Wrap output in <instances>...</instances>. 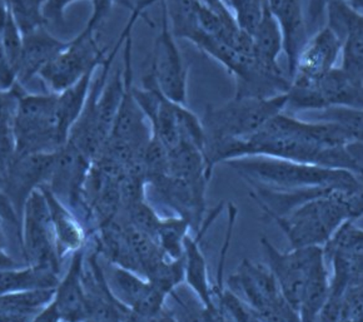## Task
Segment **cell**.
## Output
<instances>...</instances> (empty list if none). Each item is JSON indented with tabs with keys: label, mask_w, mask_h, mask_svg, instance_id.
<instances>
[{
	"label": "cell",
	"mask_w": 363,
	"mask_h": 322,
	"mask_svg": "<svg viewBox=\"0 0 363 322\" xmlns=\"http://www.w3.org/2000/svg\"><path fill=\"white\" fill-rule=\"evenodd\" d=\"M251 187L273 191H299L311 188L363 187L352 173L326 167L279 160L273 157L247 156L225 162Z\"/></svg>",
	"instance_id": "cell-1"
},
{
	"label": "cell",
	"mask_w": 363,
	"mask_h": 322,
	"mask_svg": "<svg viewBox=\"0 0 363 322\" xmlns=\"http://www.w3.org/2000/svg\"><path fill=\"white\" fill-rule=\"evenodd\" d=\"M287 93L271 98L233 97L220 106H208L201 118L204 129L206 162L225 143L256 135L266 124L284 113ZM208 166V165H207Z\"/></svg>",
	"instance_id": "cell-2"
},
{
	"label": "cell",
	"mask_w": 363,
	"mask_h": 322,
	"mask_svg": "<svg viewBox=\"0 0 363 322\" xmlns=\"http://www.w3.org/2000/svg\"><path fill=\"white\" fill-rule=\"evenodd\" d=\"M58 94L30 93L18 82L13 122L16 155L53 153L65 145L59 135Z\"/></svg>",
	"instance_id": "cell-3"
},
{
	"label": "cell",
	"mask_w": 363,
	"mask_h": 322,
	"mask_svg": "<svg viewBox=\"0 0 363 322\" xmlns=\"http://www.w3.org/2000/svg\"><path fill=\"white\" fill-rule=\"evenodd\" d=\"M330 108H363V79L333 68L313 81H291L284 112H322Z\"/></svg>",
	"instance_id": "cell-4"
},
{
	"label": "cell",
	"mask_w": 363,
	"mask_h": 322,
	"mask_svg": "<svg viewBox=\"0 0 363 322\" xmlns=\"http://www.w3.org/2000/svg\"><path fill=\"white\" fill-rule=\"evenodd\" d=\"M266 265L277 279L284 299L298 313L306 286L315 269L326 262L323 248H294L279 251L266 237L261 238Z\"/></svg>",
	"instance_id": "cell-5"
},
{
	"label": "cell",
	"mask_w": 363,
	"mask_h": 322,
	"mask_svg": "<svg viewBox=\"0 0 363 322\" xmlns=\"http://www.w3.org/2000/svg\"><path fill=\"white\" fill-rule=\"evenodd\" d=\"M109 49L101 47L98 32L83 29L77 37L70 39L67 48L47 65L38 78L50 89L59 94L79 81L89 70L102 65Z\"/></svg>",
	"instance_id": "cell-6"
},
{
	"label": "cell",
	"mask_w": 363,
	"mask_h": 322,
	"mask_svg": "<svg viewBox=\"0 0 363 322\" xmlns=\"http://www.w3.org/2000/svg\"><path fill=\"white\" fill-rule=\"evenodd\" d=\"M147 73L152 77L164 97L172 102L187 106L188 67L178 48L177 38L172 33L163 4L160 33L155 39L150 70Z\"/></svg>",
	"instance_id": "cell-7"
},
{
	"label": "cell",
	"mask_w": 363,
	"mask_h": 322,
	"mask_svg": "<svg viewBox=\"0 0 363 322\" xmlns=\"http://www.w3.org/2000/svg\"><path fill=\"white\" fill-rule=\"evenodd\" d=\"M24 248L33 266L59 274V251L48 204L42 189H35L24 206Z\"/></svg>",
	"instance_id": "cell-8"
},
{
	"label": "cell",
	"mask_w": 363,
	"mask_h": 322,
	"mask_svg": "<svg viewBox=\"0 0 363 322\" xmlns=\"http://www.w3.org/2000/svg\"><path fill=\"white\" fill-rule=\"evenodd\" d=\"M55 152L16 155L8 166L1 189L18 213L24 210L30 194L48 184L53 172Z\"/></svg>",
	"instance_id": "cell-9"
},
{
	"label": "cell",
	"mask_w": 363,
	"mask_h": 322,
	"mask_svg": "<svg viewBox=\"0 0 363 322\" xmlns=\"http://www.w3.org/2000/svg\"><path fill=\"white\" fill-rule=\"evenodd\" d=\"M325 26L342 40V70L363 79V13L335 0L327 9Z\"/></svg>",
	"instance_id": "cell-10"
},
{
	"label": "cell",
	"mask_w": 363,
	"mask_h": 322,
	"mask_svg": "<svg viewBox=\"0 0 363 322\" xmlns=\"http://www.w3.org/2000/svg\"><path fill=\"white\" fill-rule=\"evenodd\" d=\"M91 163L75 145L67 142L55 152L53 172L47 186L58 199H65L75 207L84 196Z\"/></svg>",
	"instance_id": "cell-11"
},
{
	"label": "cell",
	"mask_w": 363,
	"mask_h": 322,
	"mask_svg": "<svg viewBox=\"0 0 363 322\" xmlns=\"http://www.w3.org/2000/svg\"><path fill=\"white\" fill-rule=\"evenodd\" d=\"M342 53V40L331 28L323 26L317 29L301 49L294 65L292 79L313 81L336 68ZM291 79V81H292Z\"/></svg>",
	"instance_id": "cell-12"
},
{
	"label": "cell",
	"mask_w": 363,
	"mask_h": 322,
	"mask_svg": "<svg viewBox=\"0 0 363 322\" xmlns=\"http://www.w3.org/2000/svg\"><path fill=\"white\" fill-rule=\"evenodd\" d=\"M70 39L63 40L54 37L47 26L23 34L22 54L16 68V81L22 86L40 74L68 45Z\"/></svg>",
	"instance_id": "cell-13"
},
{
	"label": "cell",
	"mask_w": 363,
	"mask_h": 322,
	"mask_svg": "<svg viewBox=\"0 0 363 322\" xmlns=\"http://www.w3.org/2000/svg\"><path fill=\"white\" fill-rule=\"evenodd\" d=\"M84 251H75L69 270L55 289L54 302L65 322H86V304L84 282Z\"/></svg>",
	"instance_id": "cell-14"
},
{
	"label": "cell",
	"mask_w": 363,
	"mask_h": 322,
	"mask_svg": "<svg viewBox=\"0 0 363 322\" xmlns=\"http://www.w3.org/2000/svg\"><path fill=\"white\" fill-rule=\"evenodd\" d=\"M272 13L281 27L284 54L287 60V74L292 79L299 52L308 38L302 0H282Z\"/></svg>",
	"instance_id": "cell-15"
},
{
	"label": "cell",
	"mask_w": 363,
	"mask_h": 322,
	"mask_svg": "<svg viewBox=\"0 0 363 322\" xmlns=\"http://www.w3.org/2000/svg\"><path fill=\"white\" fill-rule=\"evenodd\" d=\"M217 216L214 212L212 217L202 223V231L198 232L196 237H186L184 240V279L187 281L188 287L198 296V299L203 302L206 307L218 305L213 299V285H211L207 271V263L203 252L201 251L199 242L203 233L208 228L209 223Z\"/></svg>",
	"instance_id": "cell-16"
},
{
	"label": "cell",
	"mask_w": 363,
	"mask_h": 322,
	"mask_svg": "<svg viewBox=\"0 0 363 322\" xmlns=\"http://www.w3.org/2000/svg\"><path fill=\"white\" fill-rule=\"evenodd\" d=\"M251 37L257 62L269 70H282L278 60L284 53V37L277 18L267 6Z\"/></svg>",
	"instance_id": "cell-17"
},
{
	"label": "cell",
	"mask_w": 363,
	"mask_h": 322,
	"mask_svg": "<svg viewBox=\"0 0 363 322\" xmlns=\"http://www.w3.org/2000/svg\"><path fill=\"white\" fill-rule=\"evenodd\" d=\"M98 70L99 67L89 70L75 84L58 94L57 113H58L59 135L65 145L69 137L70 129L73 128V126L86 107V101L91 93V84Z\"/></svg>",
	"instance_id": "cell-18"
},
{
	"label": "cell",
	"mask_w": 363,
	"mask_h": 322,
	"mask_svg": "<svg viewBox=\"0 0 363 322\" xmlns=\"http://www.w3.org/2000/svg\"><path fill=\"white\" fill-rule=\"evenodd\" d=\"M48 204L50 220L53 225L54 235L57 238L59 255L67 251H78L82 248L84 235L74 216L65 209L60 199L50 191V188L44 184L40 187Z\"/></svg>",
	"instance_id": "cell-19"
},
{
	"label": "cell",
	"mask_w": 363,
	"mask_h": 322,
	"mask_svg": "<svg viewBox=\"0 0 363 322\" xmlns=\"http://www.w3.org/2000/svg\"><path fill=\"white\" fill-rule=\"evenodd\" d=\"M58 274L43 267L33 266L24 270L0 271V295L8 292L57 289Z\"/></svg>",
	"instance_id": "cell-20"
},
{
	"label": "cell",
	"mask_w": 363,
	"mask_h": 322,
	"mask_svg": "<svg viewBox=\"0 0 363 322\" xmlns=\"http://www.w3.org/2000/svg\"><path fill=\"white\" fill-rule=\"evenodd\" d=\"M166 9L172 33L176 38L192 40L201 32L198 24L201 0H160Z\"/></svg>",
	"instance_id": "cell-21"
},
{
	"label": "cell",
	"mask_w": 363,
	"mask_h": 322,
	"mask_svg": "<svg viewBox=\"0 0 363 322\" xmlns=\"http://www.w3.org/2000/svg\"><path fill=\"white\" fill-rule=\"evenodd\" d=\"M55 297V289L8 292L0 295V311L14 315L30 316L38 310H43Z\"/></svg>",
	"instance_id": "cell-22"
},
{
	"label": "cell",
	"mask_w": 363,
	"mask_h": 322,
	"mask_svg": "<svg viewBox=\"0 0 363 322\" xmlns=\"http://www.w3.org/2000/svg\"><path fill=\"white\" fill-rule=\"evenodd\" d=\"M167 299L171 300V305L166 302L167 310L171 312L177 322H207L206 306L191 287L177 286L168 294Z\"/></svg>",
	"instance_id": "cell-23"
},
{
	"label": "cell",
	"mask_w": 363,
	"mask_h": 322,
	"mask_svg": "<svg viewBox=\"0 0 363 322\" xmlns=\"http://www.w3.org/2000/svg\"><path fill=\"white\" fill-rule=\"evenodd\" d=\"M325 257H342L363 260V228L356 225V221H348L332 237L323 248Z\"/></svg>",
	"instance_id": "cell-24"
},
{
	"label": "cell",
	"mask_w": 363,
	"mask_h": 322,
	"mask_svg": "<svg viewBox=\"0 0 363 322\" xmlns=\"http://www.w3.org/2000/svg\"><path fill=\"white\" fill-rule=\"evenodd\" d=\"M317 121L341 126L353 142L363 143V108H330L318 112Z\"/></svg>",
	"instance_id": "cell-25"
},
{
	"label": "cell",
	"mask_w": 363,
	"mask_h": 322,
	"mask_svg": "<svg viewBox=\"0 0 363 322\" xmlns=\"http://www.w3.org/2000/svg\"><path fill=\"white\" fill-rule=\"evenodd\" d=\"M6 3L22 34L48 26L43 16L44 0H6Z\"/></svg>",
	"instance_id": "cell-26"
},
{
	"label": "cell",
	"mask_w": 363,
	"mask_h": 322,
	"mask_svg": "<svg viewBox=\"0 0 363 322\" xmlns=\"http://www.w3.org/2000/svg\"><path fill=\"white\" fill-rule=\"evenodd\" d=\"M337 322H363V279L348 284Z\"/></svg>",
	"instance_id": "cell-27"
},
{
	"label": "cell",
	"mask_w": 363,
	"mask_h": 322,
	"mask_svg": "<svg viewBox=\"0 0 363 322\" xmlns=\"http://www.w3.org/2000/svg\"><path fill=\"white\" fill-rule=\"evenodd\" d=\"M333 1L335 0H308L306 14L307 30L312 29L315 32L317 29H320L322 23H326L327 9Z\"/></svg>",
	"instance_id": "cell-28"
},
{
	"label": "cell",
	"mask_w": 363,
	"mask_h": 322,
	"mask_svg": "<svg viewBox=\"0 0 363 322\" xmlns=\"http://www.w3.org/2000/svg\"><path fill=\"white\" fill-rule=\"evenodd\" d=\"M77 1L80 0H44L43 16L47 24H63L65 11Z\"/></svg>",
	"instance_id": "cell-29"
},
{
	"label": "cell",
	"mask_w": 363,
	"mask_h": 322,
	"mask_svg": "<svg viewBox=\"0 0 363 322\" xmlns=\"http://www.w3.org/2000/svg\"><path fill=\"white\" fill-rule=\"evenodd\" d=\"M118 0H96L94 3H91L93 11H91V18L88 19L84 29L88 32H98V28L107 18L112 6Z\"/></svg>",
	"instance_id": "cell-30"
},
{
	"label": "cell",
	"mask_w": 363,
	"mask_h": 322,
	"mask_svg": "<svg viewBox=\"0 0 363 322\" xmlns=\"http://www.w3.org/2000/svg\"><path fill=\"white\" fill-rule=\"evenodd\" d=\"M16 73L8 60L1 39H0V89L8 91L16 84Z\"/></svg>",
	"instance_id": "cell-31"
},
{
	"label": "cell",
	"mask_w": 363,
	"mask_h": 322,
	"mask_svg": "<svg viewBox=\"0 0 363 322\" xmlns=\"http://www.w3.org/2000/svg\"><path fill=\"white\" fill-rule=\"evenodd\" d=\"M62 316H60V312H59L58 307L55 305L54 300L44 307L43 310L38 312L37 316L32 318L30 322H60Z\"/></svg>",
	"instance_id": "cell-32"
},
{
	"label": "cell",
	"mask_w": 363,
	"mask_h": 322,
	"mask_svg": "<svg viewBox=\"0 0 363 322\" xmlns=\"http://www.w3.org/2000/svg\"><path fill=\"white\" fill-rule=\"evenodd\" d=\"M204 6L208 9L217 13L218 16L225 18V19H235V14L232 13L230 6H227L225 0H201Z\"/></svg>",
	"instance_id": "cell-33"
},
{
	"label": "cell",
	"mask_w": 363,
	"mask_h": 322,
	"mask_svg": "<svg viewBox=\"0 0 363 322\" xmlns=\"http://www.w3.org/2000/svg\"><path fill=\"white\" fill-rule=\"evenodd\" d=\"M142 322H177L176 318L172 316L171 312L167 310V307L164 306V309L162 310V311L158 312L157 315L155 316L150 317V318H147V320H142Z\"/></svg>",
	"instance_id": "cell-34"
},
{
	"label": "cell",
	"mask_w": 363,
	"mask_h": 322,
	"mask_svg": "<svg viewBox=\"0 0 363 322\" xmlns=\"http://www.w3.org/2000/svg\"><path fill=\"white\" fill-rule=\"evenodd\" d=\"M30 316H22V315H14L9 312L0 311V322H30Z\"/></svg>",
	"instance_id": "cell-35"
},
{
	"label": "cell",
	"mask_w": 363,
	"mask_h": 322,
	"mask_svg": "<svg viewBox=\"0 0 363 322\" xmlns=\"http://www.w3.org/2000/svg\"><path fill=\"white\" fill-rule=\"evenodd\" d=\"M346 1L348 6H352L356 11L363 13V0H343Z\"/></svg>",
	"instance_id": "cell-36"
},
{
	"label": "cell",
	"mask_w": 363,
	"mask_h": 322,
	"mask_svg": "<svg viewBox=\"0 0 363 322\" xmlns=\"http://www.w3.org/2000/svg\"><path fill=\"white\" fill-rule=\"evenodd\" d=\"M125 322H142V320H140L139 317L135 316L134 313H132V315L125 320Z\"/></svg>",
	"instance_id": "cell-37"
},
{
	"label": "cell",
	"mask_w": 363,
	"mask_h": 322,
	"mask_svg": "<svg viewBox=\"0 0 363 322\" xmlns=\"http://www.w3.org/2000/svg\"><path fill=\"white\" fill-rule=\"evenodd\" d=\"M251 322H263V321H262V320H259V318H258V317L255 316V317H253V318H252Z\"/></svg>",
	"instance_id": "cell-38"
},
{
	"label": "cell",
	"mask_w": 363,
	"mask_h": 322,
	"mask_svg": "<svg viewBox=\"0 0 363 322\" xmlns=\"http://www.w3.org/2000/svg\"><path fill=\"white\" fill-rule=\"evenodd\" d=\"M258 3H262V4H266V0H256Z\"/></svg>",
	"instance_id": "cell-39"
},
{
	"label": "cell",
	"mask_w": 363,
	"mask_h": 322,
	"mask_svg": "<svg viewBox=\"0 0 363 322\" xmlns=\"http://www.w3.org/2000/svg\"><path fill=\"white\" fill-rule=\"evenodd\" d=\"M1 241H3V240H1V233H0V246H1Z\"/></svg>",
	"instance_id": "cell-40"
}]
</instances>
